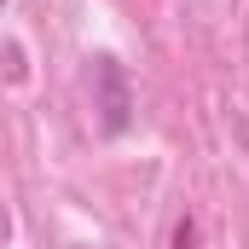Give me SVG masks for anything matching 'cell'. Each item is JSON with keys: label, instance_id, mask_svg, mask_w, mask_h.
Masks as SVG:
<instances>
[{"label": "cell", "instance_id": "6da1fadb", "mask_svg": "<svg viewBox=\"0 0 249 249\" xmlns=\"http://www.w3.org/2000/svg\"><path fill=\"white\" fill-rule=\"evenodd\" d=\"M87 87H93V110H99V133H127L133 127V81L116 53H93L87 58Z\"/></svg>", "mask_w": 249, "mask_h": 249}, {"label": "cell", "instance_id": "7a4b0ae2", "mask_svg": "<svg viewBox=\"0 0 249 249\" xmlns=\"http://www.w3.org/2000/svg\"><path fill=\"white\" fill-rule=\"evenodd\" d=\"M0 6H6V0H0Z\"/></svg>", "mask_w": 249, "mask_h": 249}]
</instances>
